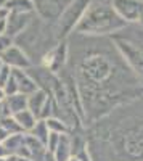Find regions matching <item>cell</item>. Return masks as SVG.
<instances>
[{"label":"cell","instance_id":"13","mask_svg":"<svg viewBox=\"0 0 143 161\" xmlns=\"http://www.w3.org/2000/svg\"><path fill=\"white\" fill-rule=\"evenodd\" d=\"M5 8L15 13H34L32 0H7Z\"/></svg>","mask_w":143,"mask_h":161},{"label":"cell","instance_id":"21","mask_svg":"<svg viewBox=\"0 0 143 161\" xmlns=\"http://www.w3.org/2000/svg\"><path fill=\"white\" fill-rule=\"evenodd\" d=\"M7 152H8V150L5 148V145H3V143H0V158H3V156L7 155Z\"/></svg>","mask_w":143,"mask_h":161},{"label":"cell","instance_id":"15","mask_svg":"<svg viewBox=\"0 0 143 161\" xmlns=\"http://www.w3.org/2000/svg\"><path fill=\"white\" fill-rule=\"evenodd\" d=\"M32 132V136L37 139V140H40L44 145H47V140H48V134H50V129L47 126V121L40 118V121H37L35 126L31 129Z\"/></svg>","mask_w":143,"mask_h":161},{"label":"cell","instance_id":"19","mask_svg":"<svg viewBox=\"0 0 143 161\" xmlns=\"http://www.w3.org/2000/svg\"><path fill=\"white\" fill-rule=\"evenodd\" d=\"M11 45H13V37H10L8 34H0V57H2L5 53V50Z\"/></svg>","mask_w":143,"mask_h":161},{"label":"cell","instance_id":"14","mask_svg":"<svg viewBox=\"0 0 143 161\" xmlns=\"http://www.w3.org/2000/svg\"><path fill=\"white\" fill-rule=\"evenodd\" d=\"M13 116H15V119L19 123V126L23 127V130H31L35 126V123H37L35 114L29 108H26V110H23V111H19L16 114H13Z\"/></svg>","mask_w":143,"mask_h":161},{"label":"cell","instance_id":"4","mask_svg":"<svg viewBox=\"0 0 143 161\" xmlns=\"http://www.w3.org/2000/svg\"><path fill=\"white\" fill-rule=\"evenodd\" d=\"M72 0H32L37 16L47 23H56Z\"/></svg>","mask_w":143,"mask_h":161},{"label":"cell","instance_id":"20","mask_svg":"<svg viewBox=\"0 0 143 161\" xmlns=\"http://www.w3.org/2000/svg\"><path fill=\"white\" fill-rule=\"evenodd\" d=\"M10 136H11V134H10V132H8V130L3 127V126H0V143H3V142H5V140H7Z\"/></svg>","mask_w":143,"mask_h":161},{"label":"cell","instance_id":"18","mask_svg":"<svg viewBox=\"0 0 143 161\" xmlns=\"http://www.w3.org/2000/svg\"><path fill=\"white\" fill-rule=\"evenodd\" d=\"M60 136H61V134H58V132H50V134H48V140H47L48 153H53V152H55L56 145H58V142H60Z\"/></svg>","mask_w":143,"mask_h":161},{"label":"cell","instance_id":"17","mask_svg":"<svg viewBox=\"0 0 143 161\" xmlns=\"http://www.w3.org/2000/svg\"><path fill=\"white\" fill-rule=\"evenodd\" d=\"M0 126H3L10 134H18V132H21L23 130V127L19 126V123H18V121L15 119V116H7V118H3L2 119V124H0Z\"/></svg>","mask_w":143,"mask_h":161},{"label":"cell","instance_id":"6","mask_svg":"<svg viewBox=\"0 0 143 161\" xmlns=\"http://www.w3.org/2000/svg\"><path fill=\"white\" fill-rule=\"evenodd\" d=\"M0 58H2V61L5 64H8L10 68H13V69H15V68L26 69V68H29V66H31V60L28 57V53H26L21 47L15 45V44H13L11 47H8Z\"/></svg>","mask_w":143,"mask_h":161},{"label":"cell","instance_id":"12","mask_svg":"<svg viewBox=\"0 0 143 161\" xmlns=\"http://www.w3.org/2000/svg\"><path fill=\"white\" fill-rule=\"evenodd\" d=\"M71 139L68 137V134H61L60 136V142H58V145H56V148H55V152L51 153L55 156V159L56 161H68L69 158H71Z\"/></svg>","mask_w":143,"mask_h":161},{"label":"cell","instance_id":"7","mask_svg":"<svg viewBox=\"0 0 143 161\" xmlns=\"http://www.w3.org/2000/svg\"><path fill=\"white\" fill-rule=\"evenodd\" d=\"M32 23V13H15L8 11L7 16V32L10 37H18Z\"/></svg>","mask_w":143,"mask_h":161},{"label":"cell","instance_id":"1","mask_svg":"<svg viewBox=\"0 0 143 161\" xmlns=\"http://www.w3.org/2000/svg\"><path fill=\"white\" fill-rule=\"evenodd\" d=\"M129 23L124 21L114 11L111 3L106 2H90L84 16L76 26V32L85 36H103L114 34L124 29Z\"/></svg>","mask_w":143,"mask_h":161},{"label":"cell","instance_id":"23","mask_svg":"<svg viewBox=\"0 0 143 161\" xmlns=\"http://www.w3.org/2000/svg\"><path fill=\"white\" fill-rule=\"evenodd\" d=\"M7 97V93H5V90H3V87L2 86H0V102H2L3 98Z\"/></svg>","mask_w":143,"mask_h":161},{"label":"cell","instance_id":"5","mask_svg":"<svg viewBox=\"0 0 143 161\" xmlns=\"http://www.w3.org/2000/svg\"><path fill=\"white\" fill-rule=\"evenodd\" d=\"M111 7L127 23H137L141 0H111Z\"/></svg>","mask_w":143,"mask_h":161},{"label":"cell","instance_id":"24","mask_svg":"<svg viewBox=\"0 0 143 161\" xmlns=\"http://www.w3.org/2000/svg\"><path fill=\"white\" fill-rule=\"evenodd\" d=\"M5 3H7V0H0V10L5 8Z\"/></svg>","mask_w":143,"mask_h":161},{"label":"cell","instance_id":"3","mask_svg":"<svg viewBox=\"0 0 143 161\" xmlns=\"http://www.w3.org/2000/svg\"><path fill=\"white\" fill-rule=\"evenodd\" d=\"M114 44L121 52V55L124 57V60L129 63V66L138 76L143 77V45L122 37H114Z\"/></svg>","mask_w":143,"mask_h":161},{"label":"cell","instance_id":"2","mask_svg":"<svg viewBox=\"0 0 143 161\" xmlns=\"http://www.w3.org/2000/svg\"><path fill=\"white\" fill-rule=\"evenodd\" d=\"M90 2L92 0H72L69 7L60 16V19L55 23L56 24V39L61 40L76 29L77 23L84 16V13H85L87 7L90 5Z\"/></svg>","mask_w":143,"mask_h":161},{"label":"cell","instance_id":"9","mask_svg":"<svg viewBox=\"0 0 143 161\" xmlns=\"http://www.w3.org/2000/svg\"><path fill=\"white\" fill-rule=\"evenodd\" d=\"M11 73H13V76H15V79H16L18 90L21 93H24V95H31L32 92H35L39 89L37 84H35V80L31 76H28L26 73H23V69L15 68V69H11Z\"/></svg>","mask_w":143,"mask_h":161},{"label":"cell","instance_id":"10","mask_svg":"<svg viewBox=\"0 0 143 161\" xmlns=\"http://www.w3.org/2000/svg\"><path fill=\"white\" fill-rule=\"evenodd\" d=\"M47 100H48V95H47V92L42 90V89H37L35 92L31 93V95H28V108L35 114L37 119L40 118L42 110H44Z\"/></svg>","mask_w":143,"mask_h":161},{"label":"cell","instance_id":"16","mask_svg":"<svg viewBox=\"0 0 143 161\" xmlns=\"http://www.w3.org/2000/svg\"><path fill=\"white\" fill-rule=\"evenodd\" d=\"M47 126L50 129V132H58V134H68V126L64 124V121L58 119V118H47Z\"/></svg>","mask_w":143,"mask_h":161},{"label":"cell","instance_id":"11","mask_svg":"<svg viewBox=\"0 0 143 161\" xmlns=\"http://www.w3.org/2000/svg\"><path fill=\"white\" fill-rule=\"evenodd\" d=\"M26 108H28V95H24L21 92L13 93V95H7L5 110L8 114H16Z\"/></svg>","mask_w":143,"mask_h":161},{"label":"cell","instance_id":"8","mask_svg":"<svg viewBox=\"0 0 143 161\" xmlns=\"http://www.w3.org/2000/svg\"><path fill=\"white\" fill-rule=\"evenodd\" d=\"M64 57H66V45L64 44H58V47H55L53 50H50L47 55L44 57V64L48 68V71H58L61 66L64 64Z\"/></svg>","mask_w":143,"mask_h":161},{"label":"cell","instance_id":"25","mask_svg":"<svg viewBox=\"0 0 143 161\" xmlns=\"http://www.w3.org/2000/svg\"><path fill=\"white\" fill-rule=\"evenodd\" d=\"M68 161H81V159H79V158H77V156H74V158H72V156H71V158H69V159H68Z\"/></svg>","mask_w":143,"mask_h":161},{"label":"cell","instance_id":"22","mask_svg":"<svg viewBox=\"0 0 143 161\" xmlns=\"http://www.w3.org/2000/svg\"><path fill=\"white\" fill-rule=\"evenodd\" d=\"M138 23L143 24V2H141V7H140V13H138Z\"/></svg>","mask_w":143,"mask_h":161}]
</instances>
